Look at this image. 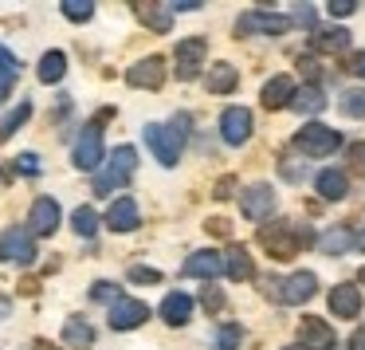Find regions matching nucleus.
<instances>
[{
    "label": "nucleus",
    "instance_id": "obj_1",
    "mask_svg": "<svg viewBox=\"0 0 365 350\" xmlns=\"http://www.w3.org/2000/svg\"><path fill=\"white\" fill-rule=\"evenodd\" d=\"M134 169H138V154H134V146H118V150L106 158V166L98 169V177H95V193L98 197H106V193H114V189H122V185L134 177Z\"/></svg>",
    "mask_w": 365,
    "mask_h": 350
},
{
    "label": "nucleus",
    "instance_id": "obj_2",
    "mask_svg": "<svg viewBox=\"0 0 365 350\" xmlns=\"http://www.w3.org/2000/svg\"><path fill=\"white\" fill-rule=\"evenodd\" d=\"M185 114H181V126H161V122H150V126L142 130L145 134V146L153 150V158L161 161V166H177V158H181V138H185Z\"/></svg>",
    "mask_w": 365,
    "mask_h": 350
},
{
    "label": "nucleus",
    "instance_id": "obj_3",
    "mask_svg": "<svg viewBox=\"0 0 365 350\" xmlns=\"http://www.w3.org/2000/svg\"><path fill=\"white\" fill-rule=\"evenodd\" d=\"M294 146L302 150V158H330L341 146V134L334 126H322V122H307V126L294 134Z\"/></svg>",
    "mask_w": 365,
    "mask_h": 350
},
{
    "label": "nucleus",
    "instance_id": "obj_4",
    "mask_svg": "<svg viewBox=\"0 0 365 350\" xmlns=\"http://www.w3.org/2000/svg\"><path fill=\"white\" fill-rule=\"evenodd\" d=\"M259 240L271 248V256L275 260H291V256L302 252V244H307V229H294V224H271V229L259 232Z\"/></svg>",
    "mask_w": 365,
    "mask_h": 350
},
{
    "label": "nucleus",
    "instance_id": "obj_5",
    "mask_svg": "<svg viewBox=\"0 0 365 350\" xmlns=\"http://www.w3.org/2000/svg\"><path fill=\"white\" fill-rule=\"evenodd\" d=\"M106 158V146H103V126L98 122H87L75 142V166L79 169H98V161Z\"/></svg>",
    "mask_w": 365,
    "mask_h": 350
},
{
    "label": "nucleus",
    "instance_id": "obj_6",
    "mask_svg": "<svg viewBox=\"0 0 365 350\" xmlns=\"http://www.w3.org/2000/svg\"><path fill=\"white\" fill-rule=\"evenodd\" d=\"M299 342H302V350H334V346H338V339H334V326L326 323V319H318V315H302V323H299Z\"/></svg>",
    "mask_w": 365,
    "mask_h": 350
},
{
    "label": "nucleus",
    "instance_id": "obj_7",
    "mask_svg": "<svg viewBox=\"0 0 365 350\" xmlns=\"http://www.w3.org/2000/svg\"><path fill=\"white\" fill-rule=\"evenodd\" d=\"M0 260L9 264H32L36 260V244H32V232L28 229H9L0 236Z\"/></svg>",
    "mask_w": 365,
    "mask_h": 350
},
{
    "label": "nucleus",
    "instance_id": "obj_8",
    "mask_svg": "<svg viewBox=\"0 0 365 350\" xmlns=\"http://www.w3.org/2000/svg\"><path fill=\"white\" fill-rule=\"evenodd\" d=\"M236 28H240L244 36H252V32L283 36V32H291V16H279V12H244Z\"/></svg>",
    "mask_w": 365,
    "mask_h": 350
},
{
    "label": "nucleus",
    "instance_id": "obj_9",
    "mask_svg": "<svg viewBox=\"0 0 365 350\" xmlns=\"http://www.w3.org/2000/svg\"><path fill=\"white\" fill-rule=\"evenodd\" d=\"M220 134L228 146H244L252 138V111L247 106H228L220 114Z\"/></svg>",
    "mask_w": 365,
    "mask_h": 350
},
{
    "label": "nucleus",
    "instance_id": "obj_10",
    "mask_svg": "<svg viewBox=\"0 0 365 350\" xmlns=\"http://www.w3.org/2000/svg\"><path fill=\"white\" fill-rule=\"evenodd\" d=\"M208 56V44L200 40V36H192V40H181L177 44V79H197L200 64H205Z\"/></svg>",
    "mask_w": 365,
    "mask_h": 350
},
{
    "label": "nucleus",
    "instance_id": "obj_11",
    "mask_svg": "<svg viewBox=\"0 0 365 350\" xmlns=\"http://www.w3.org/2000/svg\"><path fill=\"white\" fill-rule=\"evenodd\" d=\"M271 209H275V189H271V185H252V189H244V197H240V213H244L247 221H267Z\"/></svg>",
    "mask_w": 365,
    "mask_h": 350
},
{
    "label": "nucleus",
    "instance_id": "obj_12",
    "mask_svg": "<svg viewBox=\"0 0 365 350\" xmlns=\"http://www.w3.org/2000/svg\"><path fill=\"white\" fill-rule=\"evenodd\" d=\"M318 291V276L314 271H294L291 279H283V287H279V299L291 303V307H302V303H310Z\"/></svg>",
    "mask_w": 365,
    "mask_h": 350
},
{
    "label": "nucleus",
    "instance_id": "obj_13",
    "mask_svg": "<svg viewBox=\"0 0 365 350\" xmlns=\"http://www.w3.org/2000/svg\"><path fill=\"white\" fill-rule=\"evenodd\" d=\"M130 87H145V91H158L161 83H165V59L161 56H145L142 64H134L126 71Z\"/></svg>",
    "mask_w": 365,
    "mask_h": 350
},
{
    "label": "nucleus",
    "instance_id": "obj_14",
    "mask_svg": "<svg viewBox=\"0 0 365 350\" xmlns=\"http://www.w3.org/2000/svg\"><path fill=\"white\" fill-rule=\"evenodd\" d=\"M145 319H150V307H145L142 299H118L110 303V326L114 331H134V326H142Z\"/></svg>",
    "mask_w": 365,
    "mask_h": 350
},
{
    "label": "nucleus",
    "instance_id": "obj_15",
    "mask_svg": "<svg viewBox=\"0 0 365 350\" xmlns=\"http://www.w3.org/2000/svg\"><path fill=\"white\" fill-rule=\"evenodd\" d=\"M330 315L338 319H357L361 315V287L357 284H338L330 291Z\"/></svg>",
    "mask_w": 365,
    "mask_h": 350
},
{
    "label": "nucleus",
    "instance_id": "obj_16",
    "mask_svg": "<svg viewBox=\"0 0 365 350\" xmlns=\"http://www.w3.org/2000/svg\"><path fill=\"white\" fill-rule=\"evenodd\" d=\"M294 79L291 75H275V79H267L263 83V95H259V103L267 106V111H283V106H291V99H294Z\"/></svg>",
    "mask_w": 365,
    "mask_h": 350
},
{
    "label": "nucleus",
    "instance_id": "obj_17",
    "mask_svg": "<svg viewBox=\"0 0 365 350\" xmlns=\"http://www.w3.org/2000/svg\"><path fill=\"white\" fill-rule=\"evenodd\" d=\"M106 229L110 232H134L138 224H142V213H138V205L130 197H122V201H114L110 209H106Z\"/></svg>",
    "mask_w": 365,
    "mask_h": 350
},
{
    "label": "nucleus",
    "instance_id": "obj_18",
    "mask_svg": "<svg viewBox=\"0 0 365 350\" xmlns=\"http://www.w3.org/2000/svg\"><path fill=\"white\" fill-rule=\"evenodd\" d=\"M28 221H32V229H28V232H36V236H51V232L59 229V205L51 197H36Z\"/></svg>",
    "mask_w": 365,
    "mask_h": 350
},
{
    "label": "nucleus",
    "instance_id": "obj_19",
    "mask_svg": "<svg viewBox=\"0 0 365 350\" xmlns=\"http://www.w3.org/2000/svg\"><path fill=\"white\" fill-rule=\"evenodd\" d=\"M220 271H224L220 252H192L189 260H185V276H197V279H205V284H212Z\"/></svg>",
    "mask_w": 365,
    "mask_h": 350
},
{
    "label": "nucleus",
    "instance_id": "obj_20",
    "mask_svg": "<svg viewBox=\"0 0 365 350\" xmlns=\"http://www.w3.org/2000/svg\"><path fill=\"white\" fill-rule=\"evenodd\" d=\"M192 315V299L185 291H169L165 299H161V319H165L169 326H185Z\"/></svg>",
    "mask_w": 365,
    "mask_h": 350
},
{
    "label": "nucleus",
    "instance_id": "obj_21",
    "mask_svg": "<svg viewBox=\"0 0 365 350\" xmlns=\"http://www.w3.org/2000/svg\"><path fill=\"white\" fill-rule=\"evenodd\" d=\"M240 83V71L232 64H212L208 67V95H232Z\"/></svg>",
    "mask_w": 365,
    "mask_h": 350
},
{
    "label": "nucleus",
    "instance_id": "obj_22",
    "mask_svg": "<svg viewBox=\"0 0 365 350\" xmlns=\"http://www.w3.org/2000/svg\"><path fill=\"white\" fill-rule=\"evenodd\" d=\"M318 193H322V201H341L349 193V177L341 169H322L318 174Z\"/></svg>",
    "mask_w": 365,
    "mask_h": 350
},
{
    "label": "nucleus",
    "instance_id": "obj_23",
    "mask_svg": "<svg viewBox=\"0 0 365 350\" xmlns=\"http://www.w3.org/2000/svg\"><path fill=\"white\" fill-rule=\"evenodd\" d=\"M318 248H322L326 256H346L349 248H354V232H349L346 224H338V229L322 232V240H318Z\"/></svg>",
    "mask_w": 365,
    "mask_h": 350
},
{
    "label": "nucleus",
    "instance_id": "obj_24",
    "mask_svg": "<svg viewBox=\"0 0 365 350\" xmlns=\"http://www.w3.org/2000/svg\"><path fill=\"white\" fill-rule=\"evenodd\" d=\"M326 103H330V99L318 87H302V91H294V99H291V106L299 114H318V111H326Z\"/></svg>",
    "mask_w": 365,
    "mask_h": 350
},
{
    "label": "nucleus",
    "instance_id": "obj_25",
    "mask_svg": "<svg viewBox=\"0 0 365 350\" xmlns=\"http://www.w3.org/2000/svg\"><path fill=\"white\" fill-rule=\"evenodd\" d=\"M314 48L326 51V56L346 51L349 48V32H346V28H322V32H314Z\"/></svg>",
    "mask_w": 365,
    "mask_h": 350
},
{
    "label": "nucleus",
    "instance_id": "obj_26",
    "mask_svg": "<svg viewBox=\"0 0 365 350\" xmlns=\"http://www.w3.org/2000/svg\"><path fill=\"white\" fill-rule=\"evenodd\" d=\"M28 119H32V103H20V106H12V111L4 114V119H0V142H9V138L16 134V130L24 126Z\"/></svg>",
    "mask_w": 365,
    "mask_h": 350
},
{
    "label": "nucleus",
    "instance_id": "obj_27",
    "mask_svg": "<svg viewBox=\"0 0 365 350\" xmlns=\"http://www.w3.org/2000/svg\"><path fill=\"white\" fill-rule=\"evenodd\" d=\"M224 271H228L232 279H252L255 276V264H252V256H247L244 248H232L228 260H224Z\"/></svg>",
    "mask_w": 365,
    "mask_h": 350
},
{
    "label": "nucleus",
    "instance_id": "obj_28",
    "mask_svg": "<svg viewBox=\"0 0 365 350\" xmlns=\"http://www.w3.org/2000/svg\"><path fill=\"white\" fill-rule=\"evenodd\" d=\"M67 75V56L63 51H48L40 59V83H59Z\"/></svg>",
    "mask_w": 365,
    "mask_h": 350
},
{
    "label": "nucleus",
    "instance_id": "obj_29",
    "mask_svg": "<svg viewBox=\"0 0 365 350\" xmlns=\"http://www.w3.org/2000/svg\"><path fill=\"white\" fill-rule=\"evenodd\" d=\"M138 16H142V24L153 28V32H169V28H173L169 9H158V4H138Z\"/></svg>",
    "mask_w": 365,
    "mask_h": 350
},
{
    "label": "nucleus",
    "instance_id": "obj_30",
    "mask_svg": "<svg viewBox=\"0 0 365 350\" xmlns=\"http://www.w3.org/2000/svg\"><path fill=\"white\" fill-rule=\"evenodd\" d=\"M91 339H95V331H91L87 319H67V326H63L67 346H91Z\"/></svg>",
    "mask_w": 365,
    "mask_h": 350
},
{
    "label": "nucleus",
    "instance_id": "obj_31",
    "mask_svg": "<svg viewBox=\"0 0 365 350\" xmlns=\"http://www.w3.org/2000/svg\"><path fill=\"white\" fill-rule=\"evenodd\" d=\"M71 229L79 232V236H95V232H98V213H95V209H87V205H79L71 213Z\"/></svg>",
    "mask_w": 365,
    "mask_h": 350
},
{
    "label": "nucleus",
    "instance_id": "obj_32",
    "mask_svg": "<svg viewBox=\"0 0 365 350\" xmlns=\"http://www.w3.org/2000/svg\"><path fill=\"white\" fill-rule=\"evenodd\" d=\"M341 111L349 114V119H365V91L361 87H354V91H341Z\"/></svg>",
    "mask_w": 365,
    "mask_h": 350
},
{
    "label": "nucleus",
    "instance_id": "obj_33",
    "mask_svg": "<svg viewBox=\"0 0 365 350\" xmlns=\"http://www.w3.org/2000/svg\"><path fill=\"white\" fill-rule=\"evenodd\" d=\"M240 342H244V331H240L236 323H228V326H220V331H216L212 346L216 350H240Z\"/></svg>",
    "mask_w": 365,
    "mask_h": 350
},
{
    "label": "nucleus",
    "instance_id": "obj_34",
    "mask_svg": "<svg viewBox=\"0 0 365 350\" xmlns=\"http://www.w3.org/2000/svg\"><path fill=\"white\" fill-rule=\"evenodd\" d=\"M63 16L75 20V24H83V20L95 16V4H91V0H63Z\"/></svg>",
    "mask_w": 365,
    "mask_h": 350
},
{
    "label": "nucleus",
    "instance_id": "obj_35",
    "mask_svg": "<svg viewBox=\"0 0 365 350\" xmlns=\"http://www.w3.org/2000/svg\"><path fill=\"white\" fill-rule=\"evenodd\" d=\"M200 303H205L208 311H220L224 307V291L216 284H205V291H200Z\"/></svg>",
    "mask_w": 365,
    "mask_h": 350
},
{
    "label": "nucleus",
    "instance_id": "obj_36",
    "mask_svg": "<svg viewBox=\"0 0 365 350\" xmlns=\"http://www.w3.org/2000/svg\"><path fill=\"white\" fill-rule=\"evenodd\" d=\"M130 279H134V284H161V271H158V268H142V264H134V268H130Z\"/></svg>",
    "mask_w": 365,
    "mask_h": 350
},
{
    "label": "nucleus",
    "instance_id": "obj_37",
    "mask_svg": "<svg viewBox=\"0 0 365 350\" xmlns=\"http://www.w3.org/2000/svg\"><path fill=\"white\" fill-rule=\"evenodd\" d=\"M279 169H283L287 181H302V177H307V166H299V161H291V158L279 161Z\"/></svg>",
    "mask_w": 365,
    "mask_h": 350
},
{
    "label": "nucleus",
    "instance_id": "obj_38",
    "mask_svg": "<svg viewBox=\"0 0 365 350\" xmlns=\"http://www.w3.org/2000/svg\"><path fill=\"white\" fill-rule=\"evenodd\" d=\"M91 295H95V299H110V303H118V299H122V295H118V284H106V279L91 287Z\"/></svg>",
    "mask_w": 365,
    "mask_h": 350
},
{
    "label": "nucleus",
    "instance_id": "obj_39",
    "mask_svg": "<svg viewBox=\"0 0 365 350\" xmlns=\"http://www.w3.org/2000/svg\"><path fill=\"white\" fill-rule=\"evenodd\" d=\"M232 189H236V177H220V181H216V201H228L232 197Z\"/></svg>",
    "mask_w": 365,
    "mask_h": 350
},
{
    "label": "nucleus",
    "instance_id": "obj_40",
    "mask_svg": "<svg viewBox=\"0 0 365 350\" xmlns=\"http://www.w3.org/2000/svg\"><path fill=\"white\" fill-rule=\"evenodd\" d=\"M354 12H357V4H349V0H338V4L330 0V16H354Z\"/></svg>",
    "mask_w": 365,
    "mask_h": 350
},
{
    "label": "nucleus",
    "instance_id": "obj_41",
    "mask_svg": "<svg viewBox=\"0 0 365 350\" xmlns=\"http://www.w3.org/2000/svg\"><path fill=\"white\" fill-rule=\"evenodd\" d=\"M24 174H40V161H36V154H20V161H16Z\"/></svg>",
    "mask_w": 365,
    "mask_h": 350
},
{
    "label": "nucleus",
    "instance_id": "obj_42",
    "mask_svg": "<svg viewBox=\"0 0 365 350\" xmlns=\"http://www.w3.org/2000/svg\"><path fill=\"white\" fill-rule=\"evenodd\" d=\"M299 71L307 75V79H318V64H314L310 56H307V59H299Z\"/></svg>",
    "mask_w": 365,
    "mask_h": 350
},
{
    "label": "nucleus",
    "instance_id": "obj_43",
    "mask_svg": "<svg viewBox=\"0 0 365 350\" xmlns=\"http://www.w3.org/2000/svg\"><path fill=\"white\" fill-rule=\"evenodd\" d=\"M349 158H354V166H365V142H354V146H349Z\"/></svg>",
    "mask_w": 365,
    "mask_h": 350
},
{
    "label": "nucleus",
    "instance_id": "obj_44",
    "mask_svg": "<svg viewBox=\"0 0 365 350\" xmlns=\"http://www.w3.org/2000/svg\"><path fill=\"white\" fill-rule=\"evenodd\" d=\"M349 71H354V75H365V51H357V56L349 59Z\"/></svg>",
    "mask_w": 365,
    "mask_h": 350
},
{
    "label": "nucleus",
    "instance_id": "obj_45",
    "mask_svg": "<svg viewBox=\"0 0 365 350\" xmlns=\"http://www.w3.org/2000/svg\"><path fill=\"white\" fill-rule=\"evenodd\" d=\"M294 20H302V24H314V12H310L307 4H299V9H294Z\"/></svg>",
    "mask_w": 365,
    "mask_h": 350
},
{
    "label": "nucleus",
    "instance_id": "obj_46",
    "mask_svg": "<svg viewBox=\"0 0 365 350\" xmlns=\"http://www.w3.org/2000/svg\"><path fill=\"white\" fill-rule=\"evenodd\" d=\"M208 229H212L216 236H228V232H232V229H228V224H224V221H212V224H208Z\"/></svg>",
    "mask_w": 365,
    "mask_h": 350
},
{
    "label": "nucleus",
    "instance_id": "obj_47",
    "mask_svg": "<svg viewBox=\"0 0 365 350\" xmlns=\"http://www.w3.org/2000/svg\"><path fill=\"white\" fill-rule=\"evenodd\" d=\"M349 350H365V331L354 334V346H349Z\"/></svg>",
    "mask_w": 365,
    "mask_h": 350
},
{
    "label": "nucleus",
    "instance_id": "obj_48",
    "mask_svg": "<svg viewBox=\"0 0 365 350\" xmlns=\"http://www.w3.org/2000/svg\"><path fill=\"white\" fill-rule=\"evenodd\" d=\"M357 248H361V252H365V229L357 232Z\"/></svg>",
    "mask_w": 365,
    "mask_h": 350
},
{
    "label": "nucleus",
    "instance_id": "obj_49",
    "mask_svg": "<svg viewBox=\"0 0 365 350\" xmlns=\"http://www.w3.org/2000/svg\"><path fill=\"white\" fill-rule=\"evenodd\" d=\"M4 91H9V79H0V95H4Z\"/></svg>",
    "mask_w": 365,
    "mask_h": 350
},
{
    "label": "nucleus",
    "instance_id": "obj_50",
    "mask_svg": "<svg viewBox=\"0 0 365 350\" xmlns=\"http://www.w3.org/2000/svg\"><path fill=\"white\" fill-rule=\"evenodd\" d=\"M361 284H365V268H361Z\"/></svg>",
    "mask_w": 365,
    "mask_h": 350
},
{
    "label": "nucleus",
    "instance_id": "obj_51",
    "mask_svg": "<svg viewBox=\"0 0 365 350\" xmlns=\"http://www.w3.org/2000/svg\"><path fill=\"white\" fill-rule=\"evenodd\" d=\"M291 350H302V346H291Z\"/></svg>",
    "mask_w": 365,
    "mask_h": 350
}]
</instances>
